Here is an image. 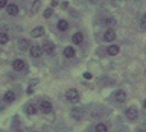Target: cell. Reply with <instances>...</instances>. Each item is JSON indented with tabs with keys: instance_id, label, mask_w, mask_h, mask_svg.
Returning a JSON list of instances; mask_svg holds the SVG:
<instances>
[{
	"instance_id": "1",
	"label": "cell",
	"mask_w": 146,
	"mask_h": 132,
	"mask_svg": "<svg viewBox=\"0 0 146 132\" xmlns=\"http://www.w3.org/2000/svg\"><path fill=\"white\" fill-rule=\"evenodd\" d=\"M66 99L72 103H78L79 102V93H78L75 88H70V90L66 91Z\"/></svg>"
},
{
	"instance_id": "2",
	"label": "cell",
	"mask_w": 146,
	"mask_h": 132,
	"mask_svg": "<svg viewBox=\"0 0 146 132\" xmlns=\"http://www.w3.org/2000/svg\"><path fill=\"white\" fill-rule=\"evenodd\" d=\"M125 116H126V118L128 120H132L134 121L137 117H139V111H137V108H134V106H129L125 111Z\"/></svg>"
},
{
	"instance_id": "3",
	"label": "cell",
	"mask_w": 146,
	"mask_h": 132,
	"mask_svg": "<svg viewBox=\"0 0 146 132\" xmlns=\"http://www.w3.org/2000/svg\"><path fill=\"white\" fill-rule=\"evenodd\" d=\"M25 61L23 59H14L12 61V68L14 70H17V71H21V70H25Z\"/></svg>"
},
{
	"instance_id": "4",
	"label": "cell",
	"mask_w": 146,
	"mask_h": 132,
	"mask_svg": "<svg viewBox=\"0 0 146 132\" xmlns=\"http://www.w3.org/2000/svg\"><path fill=\"white\" fill-rule=\"evenodd\" d=\"M40 109H41L43 112L49 114L50 111H52V103H50L49 100H41V103H40Z\"/></svg>"
},
{
	"instance_id": "5",
	"label": "cell",
	"mask_w": 146,
	"mask_h": 132,
	"mask_svg": "<svg viewBox=\"0 0 146 132\" xmlns=\"http://www.w3.org/2000/svg\"><path fill=\"white\" fill-rule=\"evenodd\" d=\"M43 52H46L47 55H53V53H55V46H53V43L46 41V43L43 44Z\"/></svg>"
},
{
	"instance_id": "6",
	"label": "cell",
	"mask_w": 146,
	"mask_h": 132,
	"mask_svg": "<svg viewBox=\"0 0 146 132\" xmlns=\"http://www.w3.org/2000/svg\"><path fill=\"white\" fill-rule=\"evenodd\" d=\"M116 40V32L113 29H108L107 32L104 34V41H107V43H111V41Z\"/></svg>"
},
{
	"instance_id": "7",
	"label": "cell",
	"mask_w": 146,
	"mask_h": 132,
	"mask_svg": "<svg viewBox=\"0 0 146 132\" xmlns=\"http://www.w3.org/2000/svg\"><path fill=\"white\" fill-rule=\"evenodd\" d=\"M41 53H43V49L40 46H32L31 47V56L32 58H40Z\"/></svg>"
},
{
	"instance_id": "8",
	"label": "cell",
	"mask_w": 146,
	"mask_h": 132,
	"mask_svg": "<svg viewBox=\"0 0 146 132\" xmlns=\"http://www.w3.org/2000/svg\"><path fill=\"white\" fill-rule=\"evenodd\" d=\"M72 117L75 118V120H81V118L84 117V109H82V108L72 109Z\"/></svg>"
},
{
	"instance_id": "9",
	"label": "cell",
	"mask_w": 146,
	"mask_h": 132,
	"mask_svg": "<svg viewBox=\"0 0 146 132\" xmlns=\"http://www.w3.org/2000/svg\"><path fill=\"white\" fill-rule=\"evenodd\" d=\"M6 12H8V15H17V14H18V6H17V5H14V3L8 5V6H6Z\"/></svg>"
},
{
	"instance_id": "10",
	"label": "cell",
	"mask_w": 146,
	"mask_h": 132,
	"mask_svg": "<svg viewBox=\"0 0 146 132\" xmlns=\"http://www.w3.org/2000/svg\"><path fill=\"white\" fill-rule=\"evenodd\" d=\"M43 35H44V29L40 26L31 30V36H34V38H38V36H43Z\"/></svg>"
},
{
	"instance_id": "11",
	"label": "cell",
	"mask_w": 146,
	"mask_h": 132,
	"mask_svg": "<svg viewBox=\"0 0 146 132\" xmlns=\"http://www.w3.org/2000/svg\"><path fill=\"white\" fill-rule=\"evenodd\" d=\"M114 97H116L117 102H125V99H126V93L123 90H117L116 91V94H114Z\"/></svg>"
},
{
	"instance_id": "12",
	"label": "cell",
	"mask_w": 146,
	"mask_h": 132,
	"mask_svg": "<svg viewBox=\"0 0 146 132\" xmlns=\"http://www.w3.org/2000/svg\"><path fill=\"white\" fill-rule=\"evenodd\" d=\"M17 46H18V49L20 50H23L25 52L26 49H29V43H27V40H25V38H20L17 41Z\"/></svg>"
},
{
	"instance_id": "13",
	"label": "cell",
	"mask_w": 146,
	"mask_h": 132,
	"mask_svg": "<svg viewBox=\"0 0 146 132\" xmlns=\"http://www.w3.org/2000/svg\"><path fill=\"white\" fill-rule=\"evenodd\" d=\"M3 100H5V102H8V103L14 102V100H15V93H12V91H6L5 96H3Z\"/></svg>"
},
{
	"instance_id": "14",
	"label": "cell",
	"mask_w": 146,
	"mask_h": 132,
	"mask_svg": "<svg viewBox=\"0 0 146 132\" xmlns=\"http://www.w3.org/2000/svg\"><path fill=\"white\" fill-rule=\"evenodd\" d=\"M72 40H73V43H75V44H81L82 41H84V35H82L81 32H76V34L72 36Z\"/></svg>"
},
{
	"instance_id": "15",
	"label": "cell",
	"mask_w": 146,
	"mask_h": 132,
	"mask_svg": "<svg viewBox=\"0 0 146 132\" xmlns=\"http://www.w3.org/2000/svg\"><path fill=\"white\" fill-rule=\"evenodd\" d=\"M64 56H66V58H73V56H75V49L70 47V46L66 47V49H64Z\"/></svg>"
},
{
	"instance_id": "16",
	"label": "cell",
	"mask_w": 146,
	"mask_h": 132,
	"mask_svg": "<svg viewBox=\"0 0 146 132\" xmlns=\"http://www.w3.org/2000/svg\"><path fill=\"white\" fill-rule=\"evenodd\" d=\"M25 111L29 114V116H34V114L36 112V106H35V105H32V103H29V105H26Z\"/></svg>"
},
{
	"instance_id": "17",
	"label": "cell",
	"mask_w": 146,
	"mask_h": 132,
	"mask_svg": "<svg viewBox=\"0 0 146 132\" xmlns=\"http://www.w3.org/2000/svg\"><path fill=\"white\" fill-rule=\"evenodd\" d=\"M119 50H120V49H119V46H110L107 52H108V55L114 56V55H117V53H119Z\"/></svg>"
},
{
	"instance_id": "18",
	"label": "cell",
	"mask_w": 146,
	"mask_h": 132,
	"mask_svg": "<svg viewBox=\"0 0 146 132\" xmlns=\"http://www.w3.org/2000/svg\"><path fill=\"white\" fill-rule=\"evenodd\" d=\"M58 29L62 30V32L67 30V29H68V23H67L66 20H59V21H58Z\"/></svg>"
},
{
	"instance_id": "19",
	"label": "cell",
	"mask_w": 146,
	"mask_h": 132,
	"mask_svg": "<svg viewBox=\"0 0 146 132\" xmlns=\"http://www.w3.org/2000/svg\"><path fill=\"white\" fill-rule=\"evenodd\" d=\"M9 40V35L6 32H0V44H6Z\"/></svg>"
},
{
	"instance_id": "20",
	"label": "cell",
	"mask_w": 146,
	"mask_h": 132,
	"mask_svg": "<svg viewBox=\"0 0 146 132\" xmlns=\"http://www.w3.org/2000/svg\"><path fill=\"white\" fill-rule=\"evenodd\" d=\"M96 132H108L107 125H104V123H99V125H96Z\"/></svg>"
},
{
	"instance_id": "21",
	"label": "cell",
	"mask_w": 146,
	"mask_h": 132,
	"mask_svg": "<svg viewBox=\"0 0 146 132\" xmlns=\"http://www.w3.org/2000/svg\"><path fill=\"white\" fill-rule=\"evenodd\" d=\"M146 29V12L140 17V30H145Z\"/></svg>"
},
{
	"instance_id": "22",
	"label": "cell",
	"mask_w": 146,
	"mask_h": 132,
	"mask_svg": "<svg viewBox=\"0 0 146 132\" xmlns=\"http://www.w3.org/2000/svg\"><path fill=\"white\" fill-rule=\"evenodd\" d=\"M104 23H105L107 26H114V24H116V20L110 17V18H105V20H104Z\"/></svg>"
},
{
	"instance_id": "23",
	"label": "cell",
	"mask_w": 146,
	"mask_h": 132,
	"mask_svg": "<svg viewBox=\"0 0 146 132\" xmlns=\"http://www.w3.org/2000/svg\"><path fill=\"white\" fill-rule=\"evenodd\" d=\"M40 6H41V3L38 2V0H35L34 5H32V12H36V11L40 9Z\"/></svg>"
},
{
	"instance_id": "24",
	"label": "cell",
	"mask_w": 146,
	"mask_h": 132,
	"mask_svg": "<svg viewBox=\"0 0 146 132\" xmlns=\"http://www.w3.org/2000/svg\"><path fill=\"white\" fill-rule=\"evenodd\" d=\"M52 14H53L52 8H47V9L44 11V17H46V18H50V17H52Z\"/></svg>"
},
{
	"instance_id": "25",
	"label": "cell",
	"mask_w": 146,
	"mask_h": 132,
	"mask_svg": "<svg viewBox=\"0 0 146 132\" xmlns=\"http://www.w3.org/2000/svg\"><path fill=\"white\" fill-rule=\"evenodd\" d=\"M8 6V0H0V9Z\"/></svg>"
},
{
	"instance_id": "26",
	"label": "cell",
	"mask_w": 146,
	"mask_h": 132,
	"mask_svg": "<svg viewBox=\"0 0 146 132\" xmlns=\"http://www.w3.org/2000/svg\"><path fill=\"white\" fill-rule=\"evenodd\" d=\"M84 77H85V79H91V77H93V76H91L90 73H84Z\"/></svg>"
},
{
	"instance_id": "27",
	"label": "cell",
	"mask_w": 146,
	"mask_h": 132,
	"mask_svg": "<svg viewBox=\"0 0 146 132\" xmlns=\"http://www.w3.org/2000/svg\"><path fill=\"white\" fill-rule=\"evenodd\" d=\"M50 5H52V6H56L58 2H56V0H52V3H50Z\"/></svg>"
},
{
	"instance_id": "28",
	"label": "cell",
	"mask_w": 146,
	"mask_h": 132,
	"mask_svg": "<svg viewBox=\"0 0 146 132\" xmlns=\"http://www.w3.org/2000/svg\"><path fill=\"white\" fill-rule=\"evenodd\" d=\"M35 84H38V81H35V79H32V81H31V85H35Z\"/></svg>"
},
{
	"instance_id": "29",
	"label": "cell",
	"mask_w": 146,
	"mask_h": 132,
	"mask_svg": "<svg viewBox=\"0 0 146 132\" xmlns=\"http://www.w3.org/2000/svg\"><path fill=\"white\" fill-rule=\"evenodd\" d=\"M137 132H146V131L143 129V127H139V129H137Z\"/></svg>"
},
{
	"instance_id": "30",
	"label": "cell",
	"mask_w": 146,
	"mask_h": 132,
	"mask_svg": "<svg viewBox=\"0 0 146 132\" xmlns=\"http://www.w3.org/2000/svg\"><path fill=\"white\" fill-rule=\"evenodd\" d=\"M143 106H145V109H146V100H145V103H143Z\"/></svg>"
}]
</instances>
